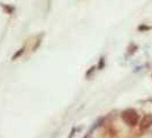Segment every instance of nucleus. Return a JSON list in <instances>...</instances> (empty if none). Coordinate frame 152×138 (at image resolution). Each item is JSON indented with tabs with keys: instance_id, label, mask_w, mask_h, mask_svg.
Here are the masks:
<instances>
[{
	"instance_id": "obj_4",
	"label": "nucleus",
	"mask_w": 152,
	"mask_h": 138,
	"mask_svg": "<svg viewBox=\"0 0 152 138\" xmlns=\"http://www.w3.org/2000/svg\"><path fill=\"white\" fill-rule=\"evenodd\" d=\"M26 48H27V46H23V47H21L20 50H18V51L14 53V55L12 56V60H13V61H15V60H18L19 58H21L22 55L24 54V52H26Z\"/></svg>"
},
{
	"instance_id": "obj_1",
	"label": "nucleus",
	"mask_w": 152,
	"mask_h": 138,
	"mask_svg": "<svg viewBox=\"0 0 152 138\" xmlns=\"http://www.w3.org/2000/svg\"><path fill=\"white\" fill-rule=\"evenodd\" d=\"M121 118L124 120V122L129 126V127H135L138 121H140V118H138V114L135 110H126L122 112L121 114Z\"/></svg>"
},
{
	"instance_id": "obj_3",
	"label": "nucleus",
	"mask_w": 152,
	"mask_h": 138,
	"mask_svg": "<svg viewBox=\"0 0 152 138\" xmlns=\"http://www.w3.org/2000/svg\"><path fill=\"white\" fill-rule=\"evenodd\" d=\"M0 7L4 9V12L6 14H13L15 12V7L13 5H6V4H0Z\"/></svg>"
},
{
	"instance_id": "obj_5",
	"label": "nucleus",
	"mask_w": 152,
	"mask_h": 138,
	"mask_svg": "<svg viewBox=\"0 0 152 138\" xmlns=\"http://www.w3.org/2000/svg\"><path fill=\"white\" fill-rule=\"evenodd\" d=\"M43 36H44V34H40L39 37H37V39H36L35 44H34V46H32V52H35L38 47L40 46V43H42V38H43Z\"/></svg>"
},
{
	"instance_id": "obj_9",
	"label": "nucleus",
	"mask_w": 152,
	"mask_h": 138,
	"mask_svg": "<svg viewBox=\"0 0 152 138\" xmlns=\"http://www.w3.org/2000/svg\"><path fill=\"white\" fill-rule=\"evenodd\" d=\"M74 132H75V129H72V132H70V136H69V138H72L73 136H74Z\"/></svg>"
},
{
	"instance_id": "obj_2",
	"label": "nucleus",
	"mask_w": 152,
	"mask_h": 138,
	"mask_svg": "<svg viewBox=\"0 0 152 138\" xmlns=\"http://www.w3.org/2000/svg\"><path fill=\"white\" fill-rule=\"evenodd\" d=\"M151 124H152V115L146 114V115L143 116V119L140 122V129L141 130H146V129H149L151 127Z\"/></svg>"
},
{
	"instance_id": "obj_6",
	"label": "nucleus",
	"mask_w": 152,
	"mask_h": 138,
	"mask_svg": "<svg viewBox=\"0 0 152 138\" xmlns=\"http://www.w3.org/2000/svg\"><path fill=\"white\" fill-rule=\"evenodd\" d=\"M96 68H97L96 66H92V67H91V68H90V69H89V70L86 72V78H89V77L91 76V74H92L94 72H95Z\"/></svg>"
},
{
	"instance_id": "obj_7",
	"label": "nucleus",
	"mask_w": 152,
	"mask_h": 138,
	"mask_svg": "<svg viewBox=\"0 0 152 138\" xmlns=\"http://www.w3.org/2000/svg\"><path fill=\"white\" fill-rule=\"evenodd\" d=\"M104 64H105V59L104 58H100V59H99V64H98V66H97V68H98V69H103Z\"/></svg>"
},
{
	"instance_id": "obj_8",
	"label": "nucleus",
	"mask_w": 152,
	"mask_h": 138,
	"mask_svg": "<svg viewBox=\"0 0 152 138\" xmlns=\"http://www.w3.org/2000/svg\"><path fill=\"white\" fill-rule=\"evenodd\" d=\"M138 30H149V27H146V26H140L138 27Z\"/></svg>"
}]
</instances>
